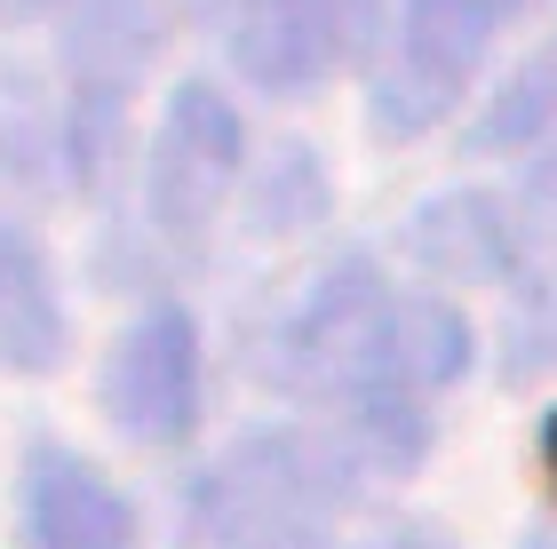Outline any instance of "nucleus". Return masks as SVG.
<instances>
[{
	"label": "nucleus",
	"mask_w": 557,
	"mask_h": 549,
	"mask_svg": "<svg viewBox=\"0 0 557 549\" xmlns=\"http://www.w3.org/2000/svg\"><path fill=\"white\" fill-rule=\"evenodd\" d=\"M287 374L343 414L350 446L374 462H414L430 438V398L470 374V319L446 295L391 287L367 255L335 263L278 335Z\"/></svg>",
	"instance_id": "f257e3e1"
},
{
	"label": "nucleus",
	"mask_w": 557,
	"mask_h": 549,
	"mask_svg": "<svg viewBox=\"0 0 557 549\" xmlns=\"http://www.w3.org/2000/svg\"><path fill=\"white\" fill-rule=\"evenodd\" d=\"M350 502L343 454L311 431H256L199 470L191 541L199 549H326Z\"/></svg>",
	"instance_id": "f03ea898"
},
{
	"label": "nucleus",
	"mask_w": 557,
	"mask_h": 549,
	"mask_svg": "<svg viewBox=\"0 0 557 549\" xmlns=\"http://www.w3.org/2000/svg\"><path fill=\"white\" fill-rule=\"evenodd\" d=\"M247 176V120L215 80H175L144 152V215L175 247H199Z\"/></svg>",
	"instance_id": "7ed1b4c3"
},
{
	"label": "nucleus",
	"mask_w": 557,
	"mask_h": 549,
	"mask_svg": "<svg viewBox=\"0 0 557 549\" xmlns=\"http://www.w3.org/2000/svg\"><path fill=\"white\" fill-rule=\"evenodd\" d=\"M64 160L72 176L96 184L128 128V88L160 57V9L151 0H64Z\"/></svg>",
	"instance_id": "20e7f679"
},
{
	"label": "nucleus",
	"mask_w": 557,
	"mask_h": 549,
	"mask_svg": "<svg viewBox=\"0 0 557 549\" xmlns=\"http://www.w3.org/2000/svg\"><path fill=\"white\" fill-rule=\"evenodd\" d=\"M232 64L271 96H302L383 40V0H199Z\"/></svg>",
	"instance_id": "39448f33"
},
{
	"label": "nucleus",
	"mask_w": 557,
	"mask_h": 549,
	"mask_svg": "<svg viewBox=\"0 0 557 549\" xmlns=\"http://www.w3.org/2000/svg\"><path fill=\"white\" fill-rule=\"evenodd\" d=\"M494 33L502 24L454 9V0H407L383 64H374V88H367V128L383 144H414L430 128H446L462 112V96L478 88V72H486Z\"/></svg>",
	"instance_id": "423d86ee"
},
{
	"label": "nucleus",
	"mask_w": 557,
	"mask_h": 549,
	"mask_svg": "<svg viewBox=\"0 0 557 549\" xmlns=\"http://www.w3.org/2000/svg\"><path fill=\"white\" fill-rule=\"evenodd\" d=\"M104 407L136 446H175L199 422V327L184 303H151L104 366Z\"/></svg>",
	"instance_id": "0eeeda50"
},
{
	"label": "nucleus",
	"mask_w": 557,
	"mask_h": 549,
	"mask_svg": "<svg viewBox=\"0 0 557 549\" xmlns=\"http://www.w3.org/2000/svg\"><path fill=\"white\" fill-rule=\"evenodd\" d=\"M24 549H136V510L96 462L33 446L24 462Z\"/></svg>",
	"instance_id": "6e6552de"
},
{
	"label": "nucleus",
	"mask_w": 557,
	"mask_h": 549,
	"mask_svg": "<svg viewBox=\"0 0 557 549\" xmlns=\"http://www.w3.org/2000/svg\"><path fill=\"white\" fill-rule=\"evenodd\" d=\"M72 351V319L48 247L24 223H0V366L16 374H57Z\"/></svg>",
	"instance_id": "1a4fd4ad"
},
{
	"label": "nucleus",
	"mask_w": 557,
	"mask_h": 549,
	"mask_svg": "<svg viewBox=\"0 0 557 549\" xmlns=\"http://www.w3.org/2000/svg\"><path fill=\"white\" fill-rule=\"evenodd\" d=\"M518 208V239H510V303H518V359H549L557 342V152L534 160L525 191H510Z\"/></svg>",
	"instance_id": "9d476101"
},
{
	"label": "nucleus",
	"mask_w": 557,
	"mask_h": 549,
	"mask_svg": "<svg viewBox=\"0 0 557 549\" xmlns=\"http://www.w3.org/2000/svg\"><path fill=\"white\" fill-rule=\"evenodd\" d=\"M549 128H557V40L494 96V112L470 128V152H525V144H542Z\"/></svg>",
	"instance_id": "9b49d317"
},
{
	"label": "nucleus",
	"mask_w": 557,
	"mask_h": 549,
	"mask_svg": "<svg viewBox=\"0 0 557 549\" xmlns=\"http://www.w3.org/2000/svg\"><path fill=\"white\" fill-rule=\"evenodd\" d=\"M454 9H470V16H486V24H510V16L534 9V0H454Z\"/></svg>",
	"instance_id": "f8f14e48"
},
{
	"label": "nucleus",
	"mask_w": 557,
	"mask_h": 549,
	"mask_svg": "<svg viewBox=\"0 0 557 549\" xmlns=\"http://www.w3.org/2000/svg\"><path fill=\"white\" fill-rule=\"evenodd\" d=\"M64 0H0V24H33V16H57Z\"/></svg>",
	"instance_id": "ddd939ff"
},
{
	"label": "nucleus",
	"mask_w": 557,
	"mask_h": 549,
	"mask_svg": "<svg viewBox=\"0 0 557 549\" xmlns=\"http://www.w3.org/2000/svg\"><path fill=\"white\" fill-rule=\"evenodd\" d=\"M374 549H446L438 534H391V541H374Z\"/></svg>",
	"instance_id": "4468645a"
},
{
	"label": "nucleus",
	"mask_w": 557,
	"mask_h": 549,
	"mask_svg": "<svg viewBox=\"0 0 557 549\" xmlns=\"http://www.w3.org/2000/svg\"><path fill=\"white\" fill-rule=\"evenodd\" d=\"M542 454H549V478H557V414H549V431H542Z\"/></svg>",
	"instance_id": "2eb2a0df"
}]
</instances>
